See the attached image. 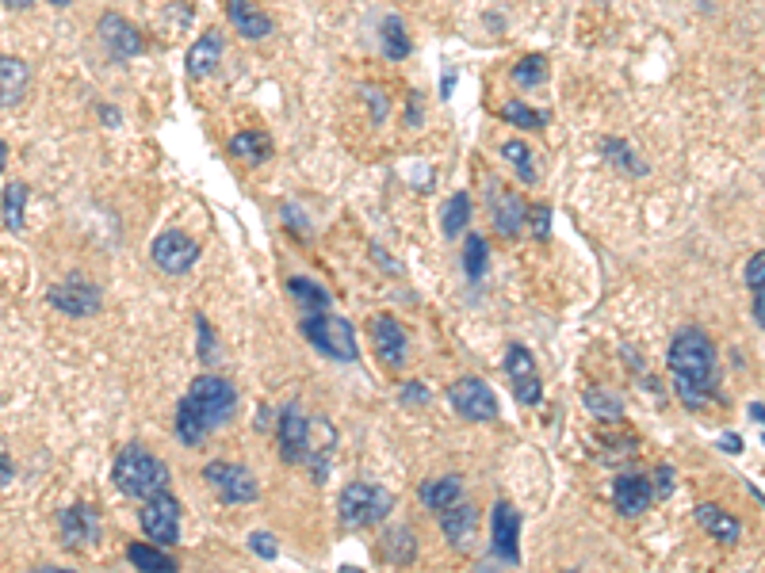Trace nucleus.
I'll list each match as a JSON object with an SVG mask.
<instances>
[{
	"mask_svg": "<svg viewBox=\"0 0 765 573\" xmlns=\"http://www.w3.org/2000/svg\"><path fill=\"white\" fill-rule=\"evenodd\" d=\"M670 375H674V390L689 409H704L720 394V371H716V344L700 325H685L670 340Z\"/></svg>",
	"mask_w": 765,
	"mask_h": 573,
	"instance_id": "obj_1",
	"label": "nucleus"
},
{
	"mask_svg": "<svg viewBox=\"0 0 765 573\" xmlns=\"http://www.w3.org/2000/svg\"><path fill=\"white\" fill-rule=\"evenodd\" d=\"M111 482L131 501H150V497L169 489V467L153 455L150 447L127 444L111 463Z\"/></svg>",
	"mask_w": 765,
	"mask_h": 573,
	"instance_id": "obj_2",
	"label": "nucleus"
},
{
	"mask_svg": "<svg viewBox=\"0 0 765 573\" xmlns=\"http://www.w3.org/2000/svg\"><path fill=\"white\" fill-rule=\"evenodd\" d=\"M299 329H303V337L310 340L322 356H329V360L352 363L356 356H360L352 321L341 318V314H333V310H322V314H303Z\"/></svg>",
	"mask_w": 765,
	"mask_h": 573,
	"instance_id": "obj_3",
	"label": "nucleus"
},
{
	"mask_svg": "<svg viewBox=\"0 0 765 573\" xmlns=\"http://www.w3.org/2000/svg\"><path fill=\"white\" fill-rule=\"evenodd\" d=\"M394 509V497L375 482H349L341 489L337 516L345 528H379Z\"/></svg>",
	"mask_w": 765,
	"mask_h": 573,
	"instance_id": "obj_4",
	"label": "nucleus"
},
{
	"mask_svg": "<svg viewBox=\"0 0 765 573\" xmlns=\"http://www.w3.org/2000/svg\"><path fill=\"white\" fill-rule=\"evenodd\" d=\"M184 398H188V402L203 413V421H207V425L222 428L230 417H234L238 390H234V382L222 379V375H199V379H192V386H188V394H184Z\"/></svg>",
	"mask_w": 765,
	"mask_h": 573,
	"instance_id": "obj_5",
	"label": "nucleus"
},
{
	"mask_svg": "<svg viewBox=\"0 0 765 573\" xmlns=\"http://www.w3.org/2000/svg\"><path fill=\"white\" fill-rule=\"evenodd\" d=\"M203 478H207V486L219 493L222 505H253L257 497H261V486H257V478H253V470L241 467V463H207L203 467Z\"/></svg>",
	"mask_w": 765,
	"mask_h": 573,
	"instance_id": "obj_6",
	"label": "nucleus"
},
{
	"mask_svg": "<svg viewBox=\"0 0 765 573\" xmlns=\"http://www.w3.org/2000/svg\"><path fill=\"white\" fill-rule=\"evenodd\" d=\"M138 524L146 531V543H153V547H173L176 539H180V501H176L169 489L150 497V501H142Z\"/></svg>",
	"mask_w": 765,
	"mask_h": 573,
	"instance_id": "obj_7",
	"label": "nucleus"
},
{
	"mask_svg": "<svg viewBox=\"0 0 765 573\" xmlns=\"http://www.w3.org/2000/svg\"><path fill=\"white\" fill-rule=\"evenodd\" d=\"M505 379L513 386V398L525 405V409H536V405L544 402L540 367H536V356L528 352L525 344H509V348H505Z\"/></svg>",
	"mask_w": 765,
	"mask_h": 573,
	"instance_id": "obj_8",
	"label": "nucleus"
},
{
	"mask_svg": "<svg viewBox=\"0 0 765 573\" xmlns=\"http://www.w3.org/2000/svg\"><path fill=\"white\" fill-rule=\"evenodd\" d=\"M46 302H50L58 314H66V318H92V314H100V306H104V291H100L92 279L69 276L46 291Z\"/></svg>",
	"mask_w": 765,
	"mask_h": 573,
	"instance_id": "obj_9",
	"label": "nucleus"
},
{
	"mask_svg": "<svg viewBox=\"0 0 765 573\" xmlns=\"http://www.w3.org/2000/svg\"><path fill=\"white\" fill-rule=\"evenodd\" d=\"M448 402H452V409H456L463 421H479V425L498 421V398H494V390L482 379H475V375H463V379L452 382V386H448Z\"/></svg>",
	"mask_w": 765,
	"mask_h": 573,
	"instance_id": "obj_10",
	"label": "nucleus"
},
{
	"mask_svg": "<svg viewBox=\"0 0 765 573\" xmlns=\"http://www.w3.org/2000/svg\"><path fill=\"white\" fill-rule=\"evenodd\" d=\"M150 256L165 276H184V272H192V268H196L199 241H192L184 230H161V234L153 237Z\"/></svg>",
	"mask_w": 765,
	"mask_h": 573,
	"instance_id": "obj_11",
	"label": "nucleus"
},
{
	"mask_svg": "<svg viewBox=\"0 0 765 573\" xmlns=\"http://www.w3.org/2000/svg\"><path fill=\"white\" fill-rule=\"evenodd\" d=\"M276 447L287 467H306V451H310V417L303 405H284L280 421H276Z\"/></svg>",
	"mask_w": 765,
	"mask_h": 573,
	"instance_id": "obj_12",
	"label": "nucleus"
},
{
	"mask_svg": "<svg viewBox=\"0 0 765 573\" xmlns=\"http://www.w3.org/2000/svg\"><path fill=\"white\" fill-rule=\"evenodd\" d=\"M437 520H440L444 539H448L459 554H467L475 547V535H479V505H475L467 493H463L459 501H452L448 509H440Z\"/></svg>",
	"mask_w": 765,
	"mask_h": 573,
	"instance_id": "obj_13",
	"label": "nucleus"
},
{
	"mask_svg": "<svg viewBox=\"0 0 765 573\" xmlns=\"http://www.w3.org/2000/svg\"><path fill=\"white\" fill-rule=\"evenodd\" d=\"M490 547L502 558L505 566H517L521 562V512L513 509L509 501L494 505L490 516Z\"/></svg>",
	"mask_w": 765,
	"mask_h": 573,
	"instance_id": "obj_14",
	"label": "nucleus"
},
{
	"mask_svg": "<svg viewBox=\"0 0 765 573\" xmlns=\"http://www.w3.org/2000/svg\"><path fill=\"white\" fill-rule=\"evenodd\" d=\"M96 35H100L104 50H108L111 58H119V62H131V58H138V54L146 50V43H142V31H138L131 20H123L119 12L100 16V23H96Z\"/></svg>",
	"mask_w": 765,
	"mask_h": 573,
	"instance_id": "obj_15",
	"label": "nucleus"
},
{
	"mask_svg": "<svg viewBox=\"0 0 765 573\" xmlns=\"http://www.w3.org/2000/svg\"><path fill=\"white\" fill-rule=\"evenodd\" d=\"M612 501H616V512H620V516H643V512L658 501L655 482H651L647 474L628 470V474H620V478L612 482Z\"/></svg>",
	"mask_w": 765,
	"mask_h": 573,
	"instance_id": "obj_16",
	"label": "nucleus"
},
{
	"mask_svg": "<svg viewBox=\"0 0 765 573\" xmlns=\"http://www.w3.org/2000/svg\"><path fill=\"white\" fill-rule=\"evenodd\" d=\"M490 222H494V230L502 237H517L525 230L528 222V203L517 195V191L509 188H498V184H490Z\"/></svg>",
	"mask_w": 765,
	"mask_h": 573,
	"instance_id": "obj_17",
	"label": "nucleus"
},
{
	"mask_svg": "<svg viewBox=\"0 0 765 573\" xmlns=\"http://www.w3.org/2000/svg\"><path fill=\"white\" fill-rule=\"evenodd\" d=\"M372 340L375 356H379L383 367H402L406 356H410V337H406V329L391 314H375L372 318Z\"/></svg>",
	"mask_w": 765,
	"mask_h": 573,
	"instance_id": "obj_18",
	"label": "nucleus"
},
{
	"mask_svg": "<svg viewBox=\"0 0 765 573\" xmlns=\"http://www.w3.org/2000/svg\"><path fill=\"white\" fill-rule=\"evenodd\" d=\"M58 528H62V547L66 551H85L100 539V516L88 505H73L58 516Z\"/></svg>",
	"mask_w": 765,
	"mask_h": 573,
	"instance_id": "obj_19",
	"label": "nucleus"
},
{
	"mask_svg": "<svg viewBox=\"0 0 765 573\" xmlns=\"http://www.w3.org/2000/svg\"><path fill=\"white\" fill-rule=\"evenodd\" d=\"M337 451V428L326 417H310V451H306V467L314 474V482H326L329 459Z\"/></svg>",
	"mask_w": 765,
	"mask_h": 573,
	"instance_id": "obj_20",
	"label": "nucleus"
},
{
	"mask_svg": "<svg viewBox=\"0 0 765 573\" xmlns=\"http://www.w3.org/2000/svg\"><path fill=\"white\" fill-rule=\"evenodd\" d=\"M693 516H697L700 531H708V539H716V543H723V547H735V543L743 539V520H739L735 512L712 505V501L697 505Z\"/></svg>",
	"mask_w": 765,
	"mask_h": 573,
	"instance_id": "obj_21",
	"label": "nucleus"
},
{
	"mask_svg": "<svg viewBox=\"0 0 765 573\" xmlns=\"http://www.w3.org/2000/svg\"><path fill=\"white\" fill-rule=\"evenodd\" d=\"M226 16L234 23V31H238L241 39H249V43H261V39L272 35L268 12H264L261 4H253V0H226Z\"/></svg>",
	"mask_w": 765,
	"mask_h": 573,
	"instance_id": "obj_22",
	"label": "nucleus"
},
{
	"mask_svg": "<svg viewBox=\"0 0 765 573\" xmlns=\"http://www.w3.org/2000/svg\"><path fill=\"white\" fill-rule=\"evenodd\" d=\"M222 31L219 27H207L203 35H199L196 43L188 46V58H184V69H188V77H211L215 73V65L222 58Z\"/></svg>",
	"mask_w": 765,
	"mask_h": 573,
	"instance_id": "obj_23",
	"label": "nucleus"
},
{
	"mask_svg": "<svg viewBox=\"0 0 765 573\" xmlns=\"http://www.w3.org/2000/svg\"><path fill=\"white\" fill-rule=\"evenodd\" d=\"M31 85V65L12 54H0V107H16Z\"/></svg>",
	"mask_w": 765,
	"mask_h": 573,
	"instance_id": "obj_24",
	"label": "nucleus"
},
{
	"mask_svg": "<svg viewBox=\"0 0 765 573\" xmlns=\"http://www.w3.org/2000/svg\"><path fill=\"white\" fill-rule=\"evenodd\" d=\"M173 428H176V440L184 447H199L207 444V436L215 432V428L203 421V413H199L196 405L188 402V398H180L176 402V417H173Z\"/></svg>",
	"mask_w": 765,
	"mask_h": 573,
	"instance_id": "obj_25",
	"label": "nucleus"
},
{
	"mask_svg": "<svg viewBox=\"0 0 765 573\" xmlns=\"http://www.w3.org/2000/svg\"><path fill=\"white\" fill-rule=\"evenodd\" d=\"M417 497H421V505H425V509H433V512L448 509L452 501L463 497V478H459V474H440V478H429V482H421Z\"/></svg>",
	"mask_w": 765,
	"mask_h": 573,
	"instance_id": "obj_26",
	"label": "nucleus"
},
{
	"mask_svg": "<svg viewBox=\"0 0 765 573\" xmlns=\"http://www.w3.org/2000/svg\"><path fill=\"white\" fill-rule=\"evenodd\" d=\"M287 295H291V302H295L303 314H322V310L333 306V298H329L326 287H322V283H314V279H306V276L287 279Z\"/></svg>",
	"mask_w": 765,
	"mask_h": 573,
	"instance_id": "obj_27",
	"label": "nucleus"
},
{
	"mask_svg": "<svg viewBox=\"0 0 765 573\" xmlns=\"http://www.w3.org/2000/svg\"><path fill=\"white\" fill-rule=\"evenodd\" d=\"M230 157L249 161V165H261V161L272 157V138H268L264 130H238V134L230 138Z\"/></svg>",
	"mask_w": 765,
	"mask_h": 573,
	"instance_id": "obj_28",
	"label": "nucleus"
},
{
	"mask_svg": "<svg viewBox=\"0 0 765 573\" xmlns=\"http://www.w3.org/2000/svg\"><path fill=\"white\" fill-rule=\"evenodd\" d=\"M0 222H4V230H12V234H20L23 226H27V184H23V180H12V184L4 188Z\"/></svg>",
	"mask_w": 765,
	"mask_h": 573,
	"instance_id": "obj_29",
	"label": "nucleus"
},
{
	"mask_svg": "<svg viewBox=\"0 0 765 573\" xmlns=\"http://www.w3.org/2000/svg\"><path fill=\"white\" fill-rule=\"evenodd\" d=\"M127 558H131V566L138 573H176L173 558L161 551V547H153V543H131V547H127Z\"/></svg>",
	"mask_w": 765,
	"mask_h": 573,
	"instance_id": "obj_30",
	"label": "nucleus"
},
{
	"mask_svg": "<svg viewBox=\"0 0 765 573\" xmlns=\"http://www.w3.org/2000/svg\"><path fill=\"white\" fill-rule=\"evenodd\" d=\"M383 558L394 566H410L417 558V539L410 528H391L383 535Z\"/></svg>",
	"mask_w": 765,
	"mask_h": 573,
	"instance_id": "obj_31",
	"label": "nucleus"
},
{
	"mask_svg": "<svg viewBox=\"0 0 765 573\" xmlns=\"http://www.w3.org/2000/svg\"><path fill=\"white\" fill-rule=\"evenodd\" d=\"M379 35H383V54H387L391 62H406V58H410L414 43H410V35H406V23L398 20L394 12L383 20V31H379Z\"/></svg>",
	"mask_w": 765,
	"mask_h": 573,
	"instance_id": "obj_32",
	"label": "nucleus"
},
{
	"mask_svg": "<svg viewBox=\"0 0 765 573\" xmlns=\"http://www.w3.org/2000/svg\"><path fill=\"white\" fill-rule=\"evenodd\" d=\"M467 222H471V199H467V191H456V195L444 203L440 230H444V237H459L467 230Z\"/></svg>",
	"mask_w": 765,
	"mask_h": 573,
	"instance_id": "obj_33",
	"label": "nucleus"
},
{
	"mask_svg": "<svg viewBox=\"0 0 765 573\" xmlns=\"http://www.w3.org/2000/svg\"><path fill=\"white\" fill-rule=\"evenodd\" d=\"M498 115H502L509 127H517V130H540V127H547L544 111L528 107L525 100H505V104L498 107Z\"/></svg>",
	"mask_w": 765,
	"mask_h": 573,
	"instance_id": "obj_34",
	"label": "nucleus"
},
{
	"mask_svg": "<svg viewBox=\"0 0 765 573\" xmlns=\"http://www.w3.org/2000/svg\"><path fill=\"white\" fill-rule=\"evenodd\" d=\"M547 69H551V65H547L544 54H525L521 62L509 69V81L517 88H536L547 81Z\"/></svg>",
	"mask_w": 765,
	"mask_h": 573,
	"instance_id": "obj_35",
	"label": "nucleus"
},
{
	"mask_svg": "<svg viewBox=\"0 0 765 573\" xmlns=\"http://www.w3.org/2000/svg\"><path fill=\"white\" fill-rule=\"evenodd\" d=\"M601 153H605V161L616 165L620 172H632V176H647V165L635 157V149L628 142H620V138H605L601 142Z\"/></svg>",
	"mask_w": 765,
	"mask_h": 573,
	"instance_id": "obj_36",
	"label": "nucleus"
},
{
	"mask_svg": "<svg viewBox=\"0 0 765 573\" xmlns=\"http://www.w3.org/2000/svg\"><path fill=\"white\" fill-rule=\"evenodd\" d=\"M502 157H505V165L521 176V184H536V161H532V149L521 142V138H509V142H502Z\"/></svg>",
	"mask_w": 765,
	"mask_h": 573,
	"instance_id": "obj_37",
	"label": "nucleus"
},
{
	"mask_svg": "<svg viewBox=\"0 0 765 573\" xmlns=\"http://www.w3.org/2000/svg\"><path fill=\"white\" fill-rule=\"evenodd\" d=\"M486 256H490V249H486V237L467 234V245H463V268H467V276L482 279V272H486Z\"/></svg>",
	"mask_w": 765,
	"mask_h": 573,
	"instance_id": "obj_38",
	"label": "nucleus"
},
{
	"mask_svg": "<svg viewBox=\"0 0 765 573\" xmlns=\"http://www.w3.org/2000/svg\"><path fill=\"white\" fill-rule=\"evenodd\" d=\"M586 405H590L593 417H601V421H620V417H624L620 398H612L605 390H586Z\"/></svg>",
	"mask_w": 765,
	"mask_h": 573,
	"instance_id": "obj_39",
	"label": "nucleus"
},
{
	"mask_svg": "<svg viewBox=\"0 0 765 573\" xmlns=\"http://www.w3.org/2000/svg\"><path fill=\"white\" fill-rule=\"evenodd\" d=\"M196 333H199V360L215 363V360H219V348H215V333H211V325H207V318H203V314L196 318Z\"/></svg>",
	"mask_w": 765,
	"mask_h": 573,
	"instance_id": "obj_40",
	"label": "nucleus"
},
{
	"mask_svg": "<svg viewBox=\"0 0 765 573\" xmlns=\"http://www.w3.org/2000/svg\"><path fill=\"white\" fill-rule=\"evenodd\" d=\"M364 100H368V107H372V123L379 127V123L391 115V100H387V92H383V88H375V85H364Z\"/></svg>",
	"mask_w": 765,
	"mask_h": 573,
	"instance_id": "obj_41",
	"label": "nucleus"
},
{
	"mask_svg": "<svg viewBox=\"0 0 765 573\" xmlns=\"http://www.w3.org/2000/svg\"><path fill=\"white\" fill-rule=\"evenodd\" d=\"M743 279H746V287H750V291H762V287H765V249L746 260Z\"/></svg>",
	"mask_w": 765,
	"mask_h": 573,
	"instance_id": "obj_42",
	"label": "nucleus"
},
{
	"mask_svg": "<svg viewBox=\"0 0 765 573\" xmlns=\"http://www.w3.org/2000/svg\"><path fill=\"white\" fill-rule=\"evenodd\" d=\"M249 547H253V554H261L264 562H276V554H280L276 539H272L268 531H253V535H249Z\"/></svg>",
	"mask_w": 765,
	"mask_h": 573,
	"instance_id": "obj_43",
	"label": "nucleus"
},
{
	"mask_svg": "<svg viewBox=\"0 0 765 573\" xmlns=\"http://www.w3.org/2000/svg\"><path fill=\"white\" fill-rule=\"evenodd\" d=\"M398 398H402L406 405H410V402H414V405H425L429 398H433V394H429V386H421V382H402Z\"/></svg>",
	"mask_w": 765,
	"mask_h": 573,
	"instance_id": "obj_44",
	"label": "nucleus"
},
{
	"mask_svg": "<svg viewBox=\"0 0 765 573\" xmlns=\"http://www.w3.org/2000/svg\"><path fill=\"white\" fill-rule=\"evenodd\" d=\"M528 222H532V234L547 237V230H551V211H547V207H536V211H528Z\"/></svg>",
	"mask_w": 765,
	"mask_h": 573,
	"instance_id": "obj_45",
	"label": "nucleus"
},
{
	"mask_svg": "<svg viewBox=\"0 0 765 573\" xmlns=\"http://www.w3.org/2000/svg\"><path fill=\"white\" fill-rule=\"evenodd\" d=\"M655 482V493L658 497H670V489H674V470L670 467H658V474L651 478Z\"/></svg>",
	"mask_w": 765,
	"mask_h": 573,
	"instance_id": "obj_46",
	"label": "nucleus"
},
{
	"mask_svg": "<svg viewBox=\"0 0 765 573\" xmlns=\"http://www.w3.org/2000/svg\"><path fill=\"white\" fill-rule=\"evenodd\" d=\"M16 478V467H12V459H8V451L0 447V486H8Z\"/></svg>",
	"mask_w": 765,
	"mask_h": 573,
	"instance_id": "obj_47",
	"label": "nucleus"
},
{
	"mask_svg": "<svg viewBox=\"0 0 765 573\" xmlns=\"http://www.w3.org/2000/svg\"><path fill=\"white\" fill-rule=\"evenodd\" d=\"M754 321H758V329H765V287L754 291Z\"/></svg>",
	"mask_w": 765,
	"mask_h": 573,
	"instance_id": "obj_48",
	"label": "nucleus"
},
{
	"mask_svg": "<svg viewBox=\"0 0 765 573\" xmlns=\"http://www.w3.org/2000/svg\"><path fill=\"white\" fill-rule=\"evenodd\" d=\"M723 447H727V451L735 455V451H739L743 444H739V436H735V432H727V436H723Z\"/></svg>",
	"mask_w": 765,
	"mask_h": 573,
	"instance_id": "obj_49",
	"label": "nucleus"
},
{
	"mask_svg": "<svg viewBox=\"0 0 765 573\" xmlns=\"http://www.w3.org/2000/svg\"><path fill=\"white\" fill-rule=\"evenodd\" d=\"M35 0H4V8H16V12H27Z\"/></svg>",
	"mask_w": 765,
	"mask_h": 573,
	"instance_id": "obj_50",
	"label": "nucleus"
},
{
	"mask_svg": "<svg viewBox=\"0 0 765 573\" xmlns=\"http://www.w3.org/2000/svg\"><path fill=\"white\" fill-rule=\"evenodd\" d=\"M4 169H8V142L0 138V172H4Z\"/></svg>",
	"mask_w": 765,
	"mask_h": 573,
	"instance_id": "obj_51",
	"label": "nucleus"
},
{
	"mask_svg": "<svg viewBox=\"0 0 765 573\" xmlns=\"http://www.w3.org/2000/svg\"><path fill=\"white\" fill-rule=\"evenodd\" d=\"M50 4H54V8H69V4H73V0H50Z\"/></svg>",
	"mask_w": 765,
	"mask_h": 573,
	"instance_id": "obj_52",
	"label": "nucleus"
},
{
	"mask_svg": "<svg viewBox=\"0 0 765 573\" xmlns=\"http://www.w3.org/2000/svg\"><path fill=\"white\" fill-rule=\"evenodd\" d=\"M341 573H360V570H352V566H341Z\"/></svg>",
	"mask_w": 765,
	"mask_h": 573,
	"instance_id": "obj_53",
	"label": "nucleus"
},
{
	"mask_svg": "<svg viewBox=\"0 0 765 573\" xmlns=\"http://www.w3.org/2000/svg\"><path fill=\"white\" fill-rule=\"evenodd\" d=\"M35 573H62V570H35Z\"/></svg>",
	"mask_w": 765,
	"mask_h": 573,
	"instance_id": "obj_54",
	"label": "nucleus"
}]
</instances>
